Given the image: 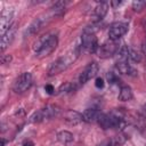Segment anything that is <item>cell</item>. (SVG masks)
<instances>
[{
    "label": "cell",
    "mask_w": 146,
    "mask_h": 146,
    "mask_svg": "<svg viewBox=\"0 0 146 146\" xmlns=\"http://www.w3.org/2000/svg\"><path fill=\"white\" fill-rule=\"evenodd\" d=\"M79 55H80V48L75 47L74 49L68 51L66 55L59 57L48 68V75L54 76V75H57V74L62 73L63 71H65L67 67H70L75 62V59L79 57Z\"/></svg>",
    "instance_id": "obj_1"
},
{
    "label": "cell",
    "mask_w": 146,
    "mask_h": 146,
    "mask_svg": "<svg viewBox=\"0 0 146 146\" xmlns=\"http://www.w3.org/2000/svg\"><path fill=\"white\" fill-rule=\"evenodd\" d=\"M58 44V36L56 34H47L42 38H40L35 44H34V51L36 54V57L43 58L49 56Z\"/></svg>",
    "instance_id": "obj_2"
},
{
    "label": "cell",
    "mask_w": 146,
    "mask_h": 146,
    "mask_svg": "<svg viewBox=\"0 0 146 146\" xmlns=\"http://www.w3.org/2000/svg\"><path fill=\"white\" fill-rule=\"evenodd\" d=\"M60 113V108L56 105H48L36 112H34L31 116H30V122L32 123H40L42 122L43 120H47V119H51V117H55L57 115H59Z\"/></svg>",
    "instance_id": "obj_3"
},
{
    "label": "cell",
    "mask_w": 146,
    "mask_h": 146,
    "mask_svg": "<svg viewBox=\"0 0 146 146\" xmlns=\"http://www.w3.org/2000/svg\"><path fill=\"white\" fill-rule=\"evenodd\" d=\"M33 84V78L32 74L29 72H24L22 73L14 82L13 86V90L16 94H23L26 90H29L31 88V86Z\"/></svg>",
    "instance_id": "obj_4"
},
{
    "label": "cell",
    "mask_w": 146,
    "mask_h": 146,
    "mask_svg": "<svg viewBox=\"0 0 146 146\" xmlns=\"http://www.w3.org/2000/svg\"><path fill=\"white\" fill-rule=\"evenodd\" d=\"M98 41L94 32L91 31H84L81 36V48H83L88 52H97L98 50Z\"/></svg>",
    "instance_id": "obj_5"
},
{
    "label": "cell",
    "mask_w": 146,
    "mask_h": 146,
    "mask_svg": "<svg viewBox=\"0 0 146 146\" xmlns=\"http://www.w3.org/2000/svg\"><path fill=\"white\" fill-rule=\"evenodd\" d=\"M119 51V43L113 40H108L100 44L97 50V55L100 58H110Z\"/></svg>",
    "instance_id": "obj_6"
},
{
    "label": "cell",
    "mask_w": 146,
    "mask_h": 146,
    "mask_svg": "<svg viewBox=\"0 0 146 146\" xmlns=\"http://www.w3.org/2000/svg\"><path fill=\"white\" fill-rule=\"evenodd\" d=\"M98 70H99V67H98V64L96 62L89 63L84 67V70L81 72V74L79 76V83L80 84H84L86 82H88L89 80L95 78L97 75V73H98Z\"/></svg>",
    "instance_id": "obj_7"
},
{
    "label": "cell",
    "mask_w": 146,
    "mask_h": 146,
    "mask_svg": "<svg viewBox=\"0 0 146 146\" xmlns=\"http://www.w3.org/2000/svg\"><path fill=\"white\" fill-rule=\"evenodd\" d=\"M127 32H128V24H127V23H122V22L114 23V24H112V26H111L110 30H108L110 40L117 41V40H119L121 36H123Z\"/></svg>",
    "instance_id": "obj_8"
},
{
    "label": "cell",
    "mask_w": 146,
    "mask_h": 146,
    "mask_svg": "<svg viewBox=\"0 0 146 146\" xmlns=\"http://www.w3.org/2000/svg\"><path fill=\"white\" fill-rule=\"evenodd\" d=\"M49 18H48V16H41V17H38V18H35L29 26H27V29L25 30V33H24V35H32V34H35L39 30H41L42 29V26L44 25V24H47V21H48Z\"/></svg>",
    "instance_id": "obj_9"
},
{
    "label": "cell",
    "mask_w": 146,
    "mask_h": 146,
    "mask_svg": "<svg viewBox=\"0 0 146 146\" xmlns=\"http://www.w3.org/2000/svg\"><path fill=\"white\" fill-rule=\"evenodd\" d=\"M13 18H14V14L11 10H7L3 11L0 18V34L1 36L13 26Z\"/></svg>",
    "instance_id": "obj_10"
},
{
    "label": "cell",
    "mask_w": 146,
    "mask_h": 146,
    "mask_svg": "<svg viewBox=\"0 0 146 146\" xmlns=\"http://www.w3.org/2000/svg\"><path fill=\"white\" fill-rule=\"evenodd\" d=\"M63 120L65 121V123H67L70 125H76L83 121V117H82V114L79 113L78 111L68 110V111L64 112Z\"/></svg>",
    "instance_id": "obj_11"
},
{
    "label": "cell",
    "mask_w": 146,
    "mask_h": 146,
    "mask_svg": "<svg viewBox=\"0 0 146 146\" xmlns=\"http://www.w3.org/2000/svg\"><path fill=\"white\" fill-rule=\"evenodd\" d=\"M107 10H108V3L105 1L99 2L92 11V22H99L100 19H103L107 14Z\"/></svg>",
    "instance_id": "obj_12"
},
{
    "label": "cell",
    "mask_w": 146,
    "mask_h": 146,
    "mask_svg": "<svg viewBox=\"0 0 146 146\" xmlns=\"http://www.w3.org/2000/svg\"><path fill=\"white\" fill-rule=\"evenodd\" d=\"M14 35H15V25H13L2 36H1V43H0V48H1V51H5L6 48L10 44V42L13 41L14 39Z\"/></svg>",
    "instance_id": "obj_13"
},
{
    "label": "cell",
    "mask_w": 146,
    "mask_h": 146,
    "mask_svg": "<svg viewBox=\"0 0 146 146\" xmlns=\"http://www.w3.org/2000/svg\"><path fill=\"white\" fill-rule=\"evenodd\" d=\"M99 115H100V113H99V111L96 110V108H87V110L82 113L83 121H84V122H88V123L97 122Z\"/></svg>",
    "instance_id": "obj_14"
},
{
    "label": "cell",
    "mask_w": 146,
    "mask_h": 146,
    "mask_svg": "<svg viewBox=\"0 0 146 146\" xmlns=\"http://www.w3.org/2000/svg\"><path fill=\"white\" fill-rule=\"evenodd\" d=\"M132 98V90L129 86H122L119 92V100L121 102H128Z\"/></svg>",
    "instance_id": "obj_15"
},
{
    "label": "cell",
    "mask_w": 146,
    "mask_h": 146,
    "mask_svg": "<svg viewBox=\"0 0 146 146\" xmlns=\"http://www.w3.org/2000/svg\"><path fill=\"white\" fill-rule=\"evenodd\" d=\"M73 139H74L73 133L67 131V130H63V131H59L57 133V140L62 144H70L73 141Z\"/></svg>",
    "instance_id": "obj_16"
},
{
    "label": "cell",
    "mask_w": 146,
    "mask_h": 146,
    "mask_svg": "<svg viewBox=\"0 0 146 146\" xmlns=\"http://www.w3.org/2000/svg\"><path fill=\"white\" fill-rule=\"evenodd\" d=\"M110 139V143H111V146H121L125 143L127 140V136L124 133H119V135H115Z\"/></svg>",
    "instance_id": "obj_17"
},
{
    "label": "cell",
    "mask_w": 146,
    "mask_h": 146,
    "mask_svg": "<svg viewBox=\"0 0 146 146\" xmlns=\"http://www.w3.org/2000/svg\"><path fill=\"white\" fill-rule=\"evenodd\" d=\"M128 58H129V49L127 46H122L119 49L116 63H125V62H128Z\"/></svg>",
    "instance_id": "obj_18"
},
{
    "label": "cell",
    "mask_w": 146,
    "mask_h": 146,
    "mask_svg": "<svg viewBox=\"0 0 146 146\" xmlns=\"http://www.w3.org/2000/svg\"><path fill=\"white\" fill-rule=\"evenodd\" d=\"M129 57L131 58L132 62L135 63H139L141 60V55L139 51H137L136 49H129Z\"/></svg>",
    "instance_id": "obj_19"
},
{
    "label": "cell",
    "mask_w": 146,
    "mask_h": 146,
    "mask_svg": "<svg viewBox=\"0 0 146 146\" xmlns=\"http://www.w3.org/2000/svg\"><path fill=\"white\" fill-rule=\"evenodd\" d=\"M145 7H146V1L136 0V1L132 2V9H133L135 11H141Z\"/></svg>",
    "instance_id": "obj_20"
},
{
    "label": "cell",
    "mask_w": 146,
    "mask_h": 146,
    "mask_svg": "<svg viewBox=\"0 0 146 146\" xmlns=\"http://www.w3.org/2000/svg\"><path fill=\"white\" fill-rule=\"evenodd\" d=\"M72 89H74L73 84L71 82H65L63 83L59 88H58V94H62V92H70L72 91Z\"/></svg>",
    "instance_id": "obj_21"
},
{
    "label": "cell",
    "mask_w": 146,
    "mask_h": 146,
    "mask_svg": "<svg viewBox=\"0 0 146 146\" xmlns=\"http://www.w3.org/2000/svg\"><path fill=\"white\" fill-rule=\"evenodd\" d=\"M106 78H107V81H108L111 84H114V83H119V82H120L117 75H116L115 73H113V72H108L107 75H106Z\"/></svg>",
    "instance_id": "obj_22"
},
{
    "label": "cell",
    "mask_w": 146,
    "mask_h": 146,
    "mask_svg": "<svg viewBox=\"0 0 146 146\" xmlns=\"http://www.w3.org/2000/svg\"><path fill=\"white\" fill-rule=\"evenodd\" d=\"M11 55H2L1 56V64H9L11 62Z\"/></svg>",
    "instance_id": "obj_23"
},
{
    "label": "cell",
    "mask_w": 146,
    "mask_h": 146,
    "mask_svg": "<svg viewBox=\"0 0 146 146\" xmlns=\"http://www.w3.org/2000/svg\"><path fill=\"white\" fill-rule=\"evenodd\" d=\"M44 90H46L47 94H49V95H51V94L55 92V88H54L51 84H46V86H44Z\"/></svg>",
    "instance_id": "obj_24"
},
{
    "label": "cell",
    "mask_w": 146,
    "mask_h": 146,
    "mask_svg": "<svg viewBox=\"0 0 146 146\" xmlns=\"http://www.w3.org/2000/svg\"><path fill=\"white\" fill-rule=\"evenodd\" d=\"M95 86L97 88H103L104 87V80L102 78H97L96 79V82H95Z\"/></svg>",
    "instance_id": "obj_25"
},
{
    "label": "cell",
    "mask_w": 146,
    "mask_h": 146,
    "mask_svg": "<svg viewBox=\"0 0 146 146\" xmlns=\"http://www.w3.org/2000/svg\"><path fill=\"white\" fill-rule=\"evenodd\" d=\"M23 146H34V143L31 141V140H27V141H24Z\"/></svg>",
    "instance_id": "obj_26"
},
{
    "label": "cell",
    "mask_w": 146,
    "mask_h": 146,
    "mask_svg": "<svg viewBox=\"0 0 146 146\" xmlns=\"http://www.w3.org/2000/svg\"><path fill=\"white\" fill-rule=\"evenodd\" d=\"M122 3V1H112L111 2V5L113 6V7H116V6H120Z\"/></svg>",
    "instance_id": "obj_27"
},
{
    "label": "cell",
    "mask_w": 146,
    "mask_h": 146,
    "mask_svg": "<svg viewBox=\"0 0 146 146\" xmlns=\"http://www.w3.org/2000/svg\"><path fill=\"white\" fill-rule=\"evenodd\" d=\"M6 143H7V140L2 138V139H1V146H5V145H6Z\"/></svg>",
    "instance_id": "obj_28"
}]
</instances>
